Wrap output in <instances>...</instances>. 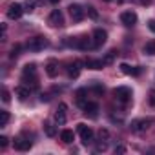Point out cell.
Wrapping results in <instances>:
<instances>
[{"instance_id":"6da1fadb","label":"cell","mask_w":155,"mask_h":155,"mask_svg":"<svg viewBox=\"0 0 155 155\" xmlns=\"http://www.w3.org/2000/svg\"><path fill=\"white\" fill-rule=\"evenodd\" d=\"M22 82H26L28 86L31 84L33 88H37V66L35 64H26L22 69Z\"/></svg>"},{"instance_id":"7a4b0ae2","label":"cell","mask_w":155,"mask_h":155,"mask_svg":"<svg viewBox=\"0 0 155 155\" xmlns=\"http://www.w3.org/2000/svg\"><path fill=\"white\" fill-rule=\"evenodd\" d=\"M26 48H28L29 51H33V53H38V51H42V49L48 48V38H46V37H40V35H38V37H33V38L28 40Z\"/></svg>"},{"instance_id":"3957f363","label":"cell","mask_w":155,"mask_h":155,"mask_svg":"<svg viewBox=\"0 0 155 155\" xmlns=\"http://www.w3.org/2000/svg\"><path fill=\"white\" fill-rule=\"evenodd\" d=\"M113 97H115L119 102L128 104V102L131 101V90H130V88H126V86H119V88H115V90H113Z\"/></svg>"},{"instance_id":"277c9868","label":"cell","mask_w":155,"mask_h":155,"mask_svg":"<svg viewBox=\"0 0 155 155\" xmlns=\"http://www.w3.org/2000/svg\"><path fill=\"white\" fill-rule=\"evenodd\" d=\"M77 131H79V135H81V140L84 142V144H90L91 140H93V130L90 128V126H86V124H77Z\"/></svg>"},{"instance_id":"5b68a950","label":"cell","mask_w":155,"mask_h":155,"mask_svg":"<svg viewBox=\"0 0 155 155\" xmlns=\"http://www.w3.org/2000/svg\"><path fill=\"white\" fill-rule=\"evenodd\" d=\"M48 22H49L51 28H62V26H64V15H62V11H60V9H53V11L49 13Z\"/></svg>"},{"instance_id":"8992f818","label":"cell","mask_w":155,"mask_h":155,"mask_svg":"<svg viewBox=\"0 0 155 155\" xmlns=\"http://www.w3.org/2000/svg\"><path fill=\"white\" fill-rule=\"evenodd\" d=\"M69 17H71V20L73 22H81L82 18H84V9H82V6H79V4H71L69 8Z\"/></svg>"},{"instance_id":"52a82bcc","label":"cell","mask_w":155,"mask_h":155,"mask_svg":"<svg viewBox=\"0 0 155 155\" xmlns=\"http://www.w3.org/2000/svg\"><path fill=\"white\" fill-rule=\"evenodd\" d=\"M120 22L126 26V28H131L137 24V13L135 11H122L120 13Z\"/></svg>"},{"instance_id":"ba28073f","label":"cell","mask_w":155,"mask_h":155,"mask_svg":"<svg viewBox=\"0 0 155 155\" xmlns=\"http://www.w3.org/2000/svg\"><path fill=\"white\" fill-rule=\"evenodd\" d=\"M82 111H84L86 117H90V119H97V117H99V104L88 101V102L82 106Z\"/></svg>"},{"instance_id":"9c48e42d","label":"cell","mask_w":155,"mask_h":155,"mask_svg":"<svg viewBox=\"0 0 155 155\" xmlns=\"http://www.w3.org/2000/svg\"><path fill=\"white\" fill-rule=\"evenodd\" d=\"M66 111H68V106H66L64 102H60V104H58V108H57V111H55V122H57L58 126L66 124V120H68Z\"/></svg>"},{"instance_id":"30bf717a","label":"cell","mask_w":155,"mask_h":155,"mask_svg":"<svg viewBox=\"0 0 155 155\" xmlns=\"http://www.w3.org/2000/svg\"><path fill=\"white\" fill-rule=\"evenodd\" d=\"M150 126H151V120H150V119H139V120H133L130 128H131V131L140 133V131H146Z\"/></svg>"},{"instance_id":"8fae6325","label":"cell","mask_w":155,"mask_h":155,"mask_svg":"<svg viewBox=\"0 0 155 155\" xmlns=\"http://www.w3.org/2000/svg\"><path fill=\"white\" fill-rule=\"evenodd\" d=\"M24 11H26V9H24L20 4H11V6L8 8V17H9L11 20H18Z\"/></svg>"},{"instance_id":"7c38bea8","label":"cell","mask_w":155,"mask_h":155,"mask_svg":"<svg viewBox=\"0 0 155 155\" xmlns=\"http://www.w3.org/2000/svg\"><path fill=\"white\" fill-rule=\"evenodd\" d=\"M13 146H15V150H18V151H28V150L31 148V140L26 139V137H17V139L13 140Z\"/></svg>"},{"instance_id":"4fadbf2b","label":"cell","mask_w":155,"mask_h":155,"mask_svg":"<svg viewBox=\"0 0 155 155\" xmlns=\"http://www.w3.org/2000/svg\"><path fill=\"white\" fill-rule=\"evenodd\" d=\"M106 38H108V33L104 31V29H95L93 31V44H95V48H99V46H102L104 42H106Z\"/></svg>"},{"instance_id":"5bb4252c","label":"cell","mask_w":155,"mask_h":155,"mask_svg":"<svg viewBox=\"0 0 155 155\" xmlns=\"http://www.w3.org/2000/svg\"><path fill=\"white\" fill-rule=\"evenodd\" d=\"M81 62L79 60H75V62H71L69 66H68V77L69 79H77L79 77V73H81Z\"/></svg>"},{"instance_id":"9a60e30c","label":"cell","mask_w":155,"mask_h":155,"mask_svg":"<svg viewBox=\"0 0 155 155\" xmlns=\"http://www.w3.org/2000/svg\"><path fill=\"white\" fill-rule=\"evenodd\" d=\"M120 71L124 75H131V77L140 75V68H135V66H130V64H120Z\"/></svg>"},{"instance_id":"2e32d148","label":"cell","mask_w":155,"mask_h":155,"mask_svg":"<svg viewBox=\"0 0 155 155\" xmlns=\"http://www.w3.org/2000/svg\"><path fill=\"white\" fill-rule=\"evenodd\" d=\"M46 73H48V77H57L58 75V64H57V60H48V64H46Z\"/></svg>"},{"instance_id":"e0dca14e","label":"cell","mask_w":155,"mask_h":155,"mask_svg":"<svg viewBox=\"0 0 155 155\" xmlns=\"http://www.w3.org/2000/svg\"><path fill=\"white\" fill-rule=\"evenodd\" d=\"M15 95L18 97V101H26L31 95V90H29V86H18L15 90Z\"/></svg>"},{"instance_id":"ac0fdd59","label":"cell","mask_w":155,"mask_h":155,"mask_svg":"<svg viewBox=\"0 0 155 155\" xmlns=\"http://www.w3.org/2000/svg\"><path fill=\"white\" fill-rule=\"evenodd\" d=\"M75 97H77V104H79L81 108H82V106L88 102V101H86V90H84V88H82V90H77Z\"/></svg>"},{"instance_id":"d6986e66","label":"cell","mask_w":155,"mask_h":155,"mask_svg":"<svg viewBox=\"0 0 155 155\" xmlns=\"http://www.w3.org/2000/svg\"><path fill=\"white\" fill-rule=\"evenodd\" d=\"M86 66L90 69H102L104 68V60H91V58H88L86 60Z\"/></svg>"},{"instance_id":"ffe728a7","label":"cell","mask_w":155,"mask_h":155,"mask_svg":"<svg viewBox=\"0 0 155 155\" xmlns=\"http://www.w3.org/2000/svg\"><path fill=\"white\" fill-rule=\"evenodd\" d=\"M60 139H62L66 144H69V142H73L75 135H73V131H71V130H64V131L60 133Z\"/></svg>"},{"instance_id":"44dd1931","label":"cell","mask_w":155,"mask_h":155,"mask_svg":"<svg viewBox=\"0 0 155 155\" xmlns=\"http://www.w3.org/2000/svg\"><path fill=\"white\" fill-rule=\"evenodd\" d=\"M44 131H46L48 137H55L57 135V130H55V126L51 122H44Z\"/></svg>"},{"instance_id":"7402d4cb","label":"cell","mask_w":155,"mask_h":155,"mask_svg":"<svg viewBox=\"0 0 155 155\" xmlns=\"http://www.w3.org/2000/svg\"><path fill=\"white\" fill-rule=\"evenodd\" d=\"M144 53H146V55H155V40L146 42V46H144Z\"/></svg>"},{"instance_id":"603a6c76","label":"cell","mask_w":155,"mask_h":155,"mask_svg":"<svg viewBox=\"0 0 155 155\" xmlns=\"http://www.w3.org/2000/svg\"><path fill=\"white\" fill-rule=\"evenodd\" d=\"M9 113L8 111H0V126H8V122H9Z\"/></svg>"},{"instance_id":"cb8c5ba5","label":"cell","mask_w":155,"mask_h":155,"mask_svg":"<svg viewBox=\"0 0 155 155\" xmlns=\"http://www.w3.org/2000/svg\"><path fill=\"white\" fill-rule=\"evenodd\" d=\"M115 57H117V51H115V49H111V51L106 55V58H104V64H111Z\"/></svg>"},{"instance_id":"d4e9b609","label":"cell","mask_w":155,"mask_h":155,"mask_svg":"<svg viewBox=\"0 0 155 155\" xmlns=\"http://www.w3.org/2000/svg\"><path fill=\"white\" fill-rule=\"evenodd\" d=\"M35 8H37V0H26V6H24L26 11H33Z\"/></svg>"},{"instance_id":"484cf974","label":"cell","mask_w":155,"mask_h":155,"mask_svg":"<svg viewBox=\"0 0 155 155\" xmlns=\"http://www.w3.org/2000/svg\"><path fill=\"white\" fill-rule=\"evenodd\" d=\"M106 148H108V142L106 140L102 142V139H101V142L95 144V151H106Z\"/></svg>"},{"instance_id":"4316f807","label":"cell","mask_w":155,"mask_h":155,"mask_svg":"<svg viewBox=\"0 0 155 155\" xmlns=\"http://www.w3.org/2000/svg\"><path fill=\"white\" fill-rule=\"evenodd\" d=\"M18 55H20V44H15L13 49H11V55H9V57H11V58H17Z\"/></svg>"},{"instance_id":"83f0119b","label":"cell","mask_w":155,"mask_h":155,"mask_svg":"<svg viewBox=\"0 0 155 155\" xmlns=\"http://www.w3.org/2000/svg\"><path fill=\"white\" fill-rule=\"evenodd\" d=\"M93 90H95L97 93H102V91H104V86H101L99 82H93Z\"/></svg>"},{"instance_id":"f1b7e54d","label":"cell","mask_w":155,"mask_h":155,"mask_svg":"<svg viewBox=\"0 0 155 155\" xmlns=\"http://www.w3.org/2000/svg\"><path fill=\"white\" fill-rule=\"evenodd\" d=\"M6 146H8V137H4V135H2V137H0V148L4 150Z\"/></svg>"},{"instance_id":"f546056e","label":"cell","mask_w":155,"mask_h":155,"mask_svg":"<svg viewBox=\"0 0 155 155\" xmlns=\"http://www.w3.org/2000/svg\"><path fill=\"white\" fill-rule=\"evenodd\" d=\"M88 13H90V17L91 18H97L99 15H97V11H95V8H88Z\"/></svg>"},{"instance_id":"4dcf8cb0","label":"cell","mask_w":155,"mask_h":155,"mask_svg":"<svg viewBox=\"0 0 155 155\" xmlns=\"http://www.w3.org/2000/svg\"><path fill=\"white\" fill-rule=\"evenodd\" d=\"M2 99H4V102H9V99H11V97H9V91H8V90H4V91H2Z\"/></svg>"},{"instance_id":"1f68e13d","label":"cell","mask_w":155,"mask_h":155,"mask_svg":"<svg viewBox=\"0 0 155 155\" xmlns=\"http://www.w3.org/2000/svg\"><path fill=\"white\" fill-rule=\"evenodd\" d=\"M99 137H101V139H108V137H110L108 130H101V131H99Z\"/></svg>"},{"instance_id":"d6a6232c","label":"cell","mask_w":155,"mask_h":155,"mask_svg":"<svg viewBox=\"0 0 155 155\" xmlns=\"http://www.w3.org/2000/svg\"><path fill=\"white\" fill-rule=\"evenodd\" d=\"M148 28H150V29L155 33V20H150V22H148Z\"/></svg>"},{"instance_id":"836d02e7","label":"cell","mask_w":155,"mask_h":155,"mask_svg":"<svg viewBox=\"0 0 155 155\" xmlns=\"http://www.w3.org/2000/svg\"><path fill=\"white\" fill-rule=\"evenodd\" d=\"M139 4H142V6H150V4H151V0H139Z\"/></svg>"},{"instance_id":"e575fe53","label":"cell","mask_w":155,"mask_h":155,"mask_svg":"<svg viewBox=\"0 0 155 155\" xmlns=\"http://www.w3.org/2000/svg\"><path fill=\"white\" fill-rule=\"evenodd\" d=\"M115 151H117V153H124V151H126V148H124V146H119Z\"/></svg>"},{"instance_id":"d590c367","label":"cell","mask_w":155,"mask_h":155,"mask_svg":"<svg viewBox=\"0 0 155 155\" xmlns=\"http://www.w3.org/2000/svg\"><path fill=\"white\" fill-rule=\"evenodd\" d=\"M49 2H51V4H58V2H60V0H49Z\"/></svg>"},{"instance_id":"8d00e7d4","label":"cell","mask_w":155,"mask_h":155,"mask_svg":"<svg viewBox=\"0 0 155 155\" xmlns=\"http://www.w3.org/2000/svg\"><path fill=\"white\" fill-rule=\"evenodd\" d=\"M104 2H110V0H104Z\"/></svg>"}]
</instances>
